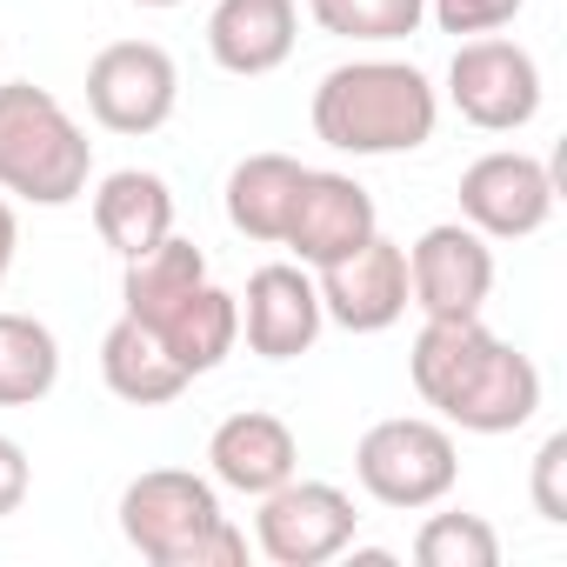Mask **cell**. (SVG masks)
<instances>
[{
    "mask_svg": "<svg viewBox=\"0 0 567 567\" xmlns=\"http://www.w3.org/2000/svg\"><path fill=\"white\" fill-rule=\"evenodd\" d=\"M94 234H101L121 260L147 254L154 240L174 234V187H167L161 174H147V167H114V174H101V187H94Z\"/></svg>",
    "mask_w": 567,
    "mask_h": 567,
    "instance_id": "16",
    "label": "cell"
},
{
    "mask_svg": "<svg viewBox=\"0 0 567 567\" xmlns=\"http://www.w3.org/2000/svg\"><path fill=\"white\" fill-rule=\"evenodd\" d=\"M540 61L520 48V41H501V34H481V41H461L454 48V68H447V101L467 127L481 134H520L534 114H540Z\"/></svg>",
    "mask_w": 567,
    "mask_h": 567,
    "instance_id": "7",
    "label": "cell"
},
{
    "mask_svg": "<svg viewBox=\"0 0 567 567\" xmlns=\"http://www.w3.org/2000/svg\"><path fill=\"white\" fill-rule=\"evenodd\" d=\"M207 467H214V487L260 501V494H274L280 481H295V474H301V441H295V427L280 421V414H267V408H240V414H227V421L214 427V441H207Z\"/></svg>",
    "mask_w": 567,
    "mask_h": 567,
    "instance_id": "14",
    "label": "cell"
},
{
    "mask_svg": "<svg viewBox=\"0 0 567 567\" xmlns=\"http://www.w3.org/2000/svg\"><path fill=\"white\" fill-rule=\"evenodd\" d=\"M560 467H567V434H547L534 454V514L547 527H567V494H560Z\"/></svg>",
    "mask_w": 567,
    "mask_h": 567,
    "instance_id": "25",
    "label": "cell"
},
{
    "mask_svg": "<svg viewBox=\"0 0 567 567\" xmlns=\"http://www.w3.org/2000/svg\"><path fill=\"white\" fill-rule=\"evenodd\" d=\"M61 381V341L34 315H0V408H34Z\"/></svg>",
    "mask_w": 567,
    "mask_h": 567,
    "instance_id": "21",
    "label": "cell"
},
{
    "mask_svg": "<svg viewBox=\"0 0 567 567\" xmlns=\"http://www.w3.org/2000/svg\"><path fill=\"white\" fill-rule=\"evenodd\" d=\"M527 8V0H427V14L441 34L454 41H481V34H501L514 14Z\"/></svg>",
    "mask_w": 567,
    "mask_h": 567,
    "instance_id": "24",
    "label": "cell"
},
{
    "mask_svg": "<svg viewBox=\"0 0 567 567\" xmlns=\"http://www.w3.org/2000/svg\"><path fill=\"white\" fill-rule=\"evenodd\" d=\"M354 481L381 501V507H401V514H421V507H441L461 481V447L441 421H421V414H394V421H374L354 447Z\"/></svg>",
    "mask_w": 567,
    "mask_h": 567,
    "instance_id": "5",
    "label": "cell"
},
{
    "mask_svg": "<svg viewBox=\"0 0 567 567\" xmlns=\"http://www.w3.org/2000/svg\"><path fill=\"white\" fill-rule=\"evenodd\" d=\"M154 334L167 341V354H174L187 374H214V368L234 354V341H240V301H234L227 288H214V280H200V288H194L167 321H154Z\"/></svg>",
    "mask_w": 567,
    "mask_h": 567,
    "instance_id": "20",
    "label": "cell"
},
{
    "mask_svg": "<svg viewBox=\"0 0 567 567\" xmlns=\"http://www.w3.org/2000/svg\"><path fill=\"white\" fill-rule=\"evenodd\" d=\"M354 494L334 487V481H280L274 494H260V514H254V547L274 560V567H328L334 554L354 547Z\"/></svg>",
    "mask_w": 567,
    "mask_h": 567,
    "instance_id": "6",
    "label": "cell"
},
{
    "mask_svg": "<svg viewBox=\"0 0 567 567\" xmlns=\"http://www.w3.org/2000/svg\"><path fill=\"white\" fill-rule=\"evenodd\" d=\"M441 94L414 61H341L315 87V141L354 161L414 154L434 141Z\"/></svg>",
    "mask_w": 567,
    "mask_h": 567,
    "instance_id": "2",
    "label": "cell"
},
{
    "mask_svg": "<svg viewBox=\"0 0 567 567\" xmlns=\"http://www.w3.org/2000/svg\"><path fill=\"white\" fill-rule=\"evenodd\" d=\"M554 167L520 147H494L461 174V220L487 240H527L554 220Z\"/></svg>",
    "mask_w": 567,
    "mask_h": 567,
    "instance_id": "10",
    "label": "cell"
},
{
    "mask_svg": "<svg viewBox=\"0 0 567 567\" xmlns=\"http://www.w3.org/2000/svg\"><path fill=\"white\" fill-rule=\"evenodd\" d=\"M315 295H321V315L348 334H388L414 301H408V247L374 234L361 240L354 254L315 267Z\"/></svg>",
    "mask_w": 567,
    "mask_h": 567,
    "instance_id": "11",
    "label": "cell"
},
{
    "mask_svg": "<svg viewBox=\"0 0 567 567\" xmlns=\"http://www.w3.org/2000/svg\"><path fill=\"white\" fill-rule=\"evenodd\" d=\"M121 534L154 567H247V534L194 467H147L121 487Z\"/></svg>",
    "mask_w": 567,
    "mask_h": 567,
    "instance_id": "3",
    "label": "cell"
},
{
    "mask_svg": "<svg viewBox=\"0 0 567 567\" xmlns=\"http://www.w3.org/2000/svg\"><path fill=\"white\" fill-rule=\"evenodd\" d=\"M101 381H107L127 408H167V401L187 394L194 374L167 354V341H161L147 321L121 315V321L101 334Z\"/></svg>",
    "mask_w": 567,
    "mask_h": 567,
    "instance_id": "17",
    "label": "cell"
},
{
    "mask_svg": "<svg viewBox=\"0 0 567 567\" xmlns=\"http://www.w3.org/2000/svg\"><path fill=\"white\" fill-rule=\"evenodd\" d=\"M381 234V214H374V194L354 181V174H334V167H308L301 194H295V214H288V234L280 247H295L301 267H328L341 254H354L361 240Z\"/></svg>",
    "mask_w": 567,
    "mask_h": 567,
    "instance_id": "13",
    "label": "cell"
},
{
    "mask_svg": "<svg viewBox=\"0 0 567 567\" xmlns=\"http://www.w3.org/2000/svg\"><path fill=\"white\" fill-rule=\"evenodd\" d=\"M28 487H34V461H28V447H21L14 434H0V520L21 514Z\"/></svg>",
    "mask_w": 567,
    "mask_h": 567,
    "instance_id": "26",
    "label": "cell"
},
{
    "mask_svg": "<svg viewBox=\"0 0 567 567\" xmlns=\"http://www.w3.org/2000/svg\"><path fill=\"white\" fill-rule=\"evenodd\" d=\"M414 394L461 434H514L540 414V368L487 321H421L408 348Z\"/></svg>",
    "mask_w": 567,
    "mask_h": 567,
    "instance_id": "1",
    "label": "cell"
},
{
    "mask_svg": "<svg viewBox=\"0 0 567 567\" xmlns=\"http://www.w3.org/2000/svg\"><path fill=\"white\" fill-rule=\"evenodd\" d=\"M308 14H315V28H321V34H334V41L388 48V41L421 34L427 0H308Z\"/></svg>",
    "mask_w": 567,
    "mask_h": 567,
    "instance_id": "22",
    "label": "cell"
},
{
    "mask_svg": "<svg viewBox=\"0 0 567 567\" xmlns=\"http://www.w3.org/2000/svg\"><path fill=\"white\" fill-rule=\"evenodd\" d=\"M181 107V68L161 41H114L87 61V114L107 134H161Z\"/></svg>",
    "mask_w": 567,
    "mask_h": 567,
    "instance_id": "8",
    "label": "cell"
},
{
    "mask_svg": "<svg viewBox=\"0 0 567 567\" xmlns=\"http://www.w3.org/2000/svg\"><path fill=\"white\" fill-rule=\"evenodd\" d=\"M295 41H301V0H214L207 14V54L220 74L240 81L288 68Z\"/></svg>",
    "mask_w": 567,
    "mask_h": 567,
    "instance_id": "15",
    "label": "cell"
},
{
    "mask_svg": "<svg viewBox=\"0 0 567 567\" xmlns=\"http://www.w3.org/2000/svg\"><path fill=\"white\" fill-rule=\"evenodd\" d=\"M414 560L421 567H494L501 534L481 514H427L414 534Z\"/></svg>",
    "mask_w": 567,
    "mask_h": 567,
    "instance_id": "23",
    "label": "cell"
},
{
    "mask_svg": "<svg viewBox=\"0 0 567 567\" xmlns=\"http://www.w3.org/2000/svg\"><path fill=\"white\" fill-rule=\"evenodd\" d=\"M328 315L315 295V274L301 260H274L247 274V295H240V334L260 361H301L321 341Z\"/></svg>",
    "mask_w": 567,
    "mask_h": 567,
    "instance_id": "12",
    "label": "cell"
},
{
    "mask_svg": "<svg viewBox=\"0 0 567 567\" xmlns=\"http://www.w3.org/2000/svg\"><path fill=\"white\" fill-rule=\"evenodd\" d=\"M301 181H308V167L295 154H247V161H234V174H227V220H234V234L280 240Z\"/></svg>",
    "mask_w": 567,
    "mask_h": 567,
    "instance_id": "18",
    "label": "cell"
},
{
    "mask_svg": "<svg viewBox=\"0 0 567 567\" xmlns=\"http://www.w3.org/2000/svg\"><path fill=\"white\" fill-rule=\"evenodd\" d=\"M134 8H187V0H134Z\"/></svg>",
    "mask_w": 567,
    "mask_h": 567,
    "instance_id": "28",
    "label": "cell"
},
{
    "mask_svg": "<svg viewBox=\"0 0 567 567\" xmlns=\"http://www.w3.org/2000/svg\"><path fill=\"white\" fill-rule=\"evenodd\" d=\"M94 174L87 127L34 81L0 87V194L34 207H74Z\"/></svg>",
    "mask_w": 567,
    "mask_h": 567,
    "instance_id": "4",
    "label": "cell"
},
{
    "mask_svg": "<svg viewBox=\"0 0 567 567\" xmlns=\"http://www.w3.org/2000/svg\"><path fill=\"white\" fill-rule=\"evenodd\" d=\"M494 295V247L467 220H441L408 247V301L421 321H474Z\"/></svg>",
    "mask_w": 567,
    "mask_h": 567,
    "instance_id": "9",
    "label": "cell"
},
{
    "mask_svg": "<svg viewBox=\"0 0 567 567\" xmlns=\"http://www.w3.org/2000/svg\"><path fill=\"white\" fill-rule=\"evenodd\" d=\"M207 280V254L194 247V240H181V234H167V240H154L147 254H134L127 260V274H121V315H134V321H167L194 288Z\"/></svg>",
    "mask_w": 567,
    "mask_h": 567,
    "instance_id": "19",
    "label": "cell"
},
{
    "mask_svg": "<svg viewBox=\"0 0 567 567\" xmlns=\"http://www.w3.org/2000/svg\"><path fill=\"white\" fill-rule=\"evenodd\" d=\"M14 254H21V214L0 194V288H8V274H14Z\"/></svg>",
    "mask_w": 567,
    "mask_h": 567,
    "instance_id": "27",
    "label": "cell"
}]
</instances>
